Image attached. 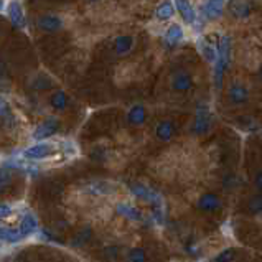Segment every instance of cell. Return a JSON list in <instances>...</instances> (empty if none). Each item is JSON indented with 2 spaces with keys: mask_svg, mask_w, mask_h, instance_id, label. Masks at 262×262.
<instances>
[{
  "mask_svg": "<svg viewBox=\"0 0 262 262\" xmlns=\"http://www.w3.org/2000/svg\"><path fill=\"white\" fill-rule=\"evenodd\" d=\"M246 209L251 215H262V195H256L247 200Z\"/></svg>",
  "mask_w": 262,
  "mask_h": 262,
  "instance_id": "obj_10",
  "label": "cell"
},
{
  "mask_svg": "<svg viewBox=\"0 0 262 262\" xmlns=\"http://www.w3.org/2000/svg\"><path fill=\"white\" fill-rule=\"evenodd\" d=\"M261 137H262V132H261Z\"/></svg>",
  "mask_w": 262,
  "mask_h": 262,
  "instance_id": "obj_16",
  "label": "cell"
},
{
  "mask_svg": "<svg viewBox=\"0 0 262 262\" xmlns=\"http://www.w3.org/2000/svg\"><path fill=\"white\" fill-rule=\"evenodd\" d=\"M236 256H238L236 249L228 247V249H224V251L220 252V254L216 256L215 262H234L236 261Z\"/></svg>",
  "mask_w": 262,
  "mask_h": 262,
  "instance_id": "obj_12",
  "label": "cell"
},
{
  "mask_svg": "<svg viewBox=\"0 0 262 262\" xmlns=\"http://www.w3.org/2000/svg\"><path fill=\"white\" fill-rule=\"evenodd\" d=\"M48 102H50V107L53 111H58V112H64V111H69L73 107V99L71 96L64 91H55L51 93V96L48 98Z\"/></svg>",
  "mask_w": 262,
  "mask_h": 262,
  "instance_id": "obj_6",
  "label": "cell"
},
{
  "mask_svg": "<svg viewBox=\"0 0 262 262\" xmlns=\"http://www.w3.org/2000/svg\"><path fill=\"white\" fill-rule=\"evenodd\" d=\"M38 25H40V28L43 30H56L61 25V21L56 19V17H43V19H40V21H38Z\"/></svg>",
  "mask_w": 262,
  "mask_h": 262,
  "instance_id": "obj_11",
  "label": "cell"
},
{
  "mask_svg": "<svg viewBox=\"0 0 262 262\" xmlns=\"http://www.w3.org/2000/svg\"><path fill=\"white\" fill-rule=\"evenodd\" d=\"M193 84H195V78L193 74L188 73V71H177L172 76L170 80V89L177 94H185L188 91L193 89Z\"/></svg>",
  "mask_w": 262,
  "mask_h": 262,
  "instance_id": "obj_2",
  "label": "cell"
},
{
  "mask_svg": "<svg viewBox=\"0 0 262 262\" xmlns=\"http://www.w3.org/2000/svg\"><path fill=\"white\" fill-rule=\"evenodd\" d=\"M257 78H259V80L262 81V64L259 66V69H257Z\"/></svg>",
  "mask_w": 262,
  "mask_h": 262,
  "instance_id": "obj_15",
  "label": "cell"
},
{
  "mask_svg": "<svg viewBox=\"0 0 262 262\" xmlns=\"http://www.w3.org/2000/svg\"><path fill=\"white\" fill-rule=\"evenodd\" d=\"M178 135V125L172 119H161L155 124L154 137L160 142H170Z\"/></svg>",
  "mask_w": 262,
  "mask_h": 262,
  "instance_id": "obj_3",
  "label": "cell"
},
{
  "mask_svg": "<svg viewBox=\"0 0 262 262\" xmlns=\"http://www.w3.org/2000/svg\"><path fill=\"white\" fill-rule=\"evenodd\" d=\"M249 89L242 82H233L228 87V101L233 106H244L249 101Z\"/></svg>",
  "mask_w": 262,
  "mask_h": 262,
  "instance_id": "obj_5",
  "label": "cell"
},
{
  "mask_svg": "<svg viewBox=\"0 0 262 262\" xmlns=\"http://www.w3.org/2000/svg\"><path fill=\"white\" fill-rule=\"evenodd\" d=\"M195 206L200 213H204V215H215V213H218L221 209V198L216 193L206 191V193L198 196Z\"/></svg>",
  "mask_w": 262,
  "mask_h": 262,
  "instance_id": "obj_1",
  "label": "cell"
},
{
  "mask_svg": "<svg viewBox=\"0 0 262 262\" xmlns=\"http://www.w3.org/2000/svg\"><path fill=\"white\" fill-rule=\"evenodd\" d=\"M135 46V38L132 35H121L112 40V45H111V51L117 56H124L130 53Z\"/></svg>",
  "mask_w": 262,
  "mask_h": 262,
  "instance_id": "obj_7",
  "label": "cell"
},
{
  "mask_svg": "<svg viewBox=\"0 0 262 262\" xmlns=\"http://www.w3.org/2000/svg\"><path fill=\"white\" fill-rule=\"evenodd\" d=\"M254 185H256L257 190L262 191V168L257 170L256 175H254Z\"/></svg>",
  "mask_w": 262,
  "mask_h": 262,
  "instance_id": "obj_14",
  "label": "cell"
},
{
  "mask_svg": "<svg viewBox=\"0 0 262 262\" xmlns=\"http://www.w3.org/2000/svg\"><path fill=\"white\" fill-rule=\"evenodd\" d=\"M211 117L209 116H204V114H198L195 116L193 119H191L190 125H188V132L191 135H196V137H200V135H204L209 132V129H211Z\"/></svg>",
  "mask_w": 262,
  "mask_h": 262,
  "instance_id": "obj_8",
  "label": "cell"
},
{
  "mask_svg": "<svg viewBox=\"0 0 262 262\" xmlns=\"http://www.w3.org/2000/svg\"><path fill=\"white\" fill-rule=\"evenodd\" d=\"M127 262H148L145 249L143 247H132L127 252Z\"/></svg>",
  "mask_w": 262,
  "mask_h": 262,
  "instance_id": "obj_9",
  "label": "cell"
},
{
  "mask_svg": "<svg viewBox=\"0 0 262 262\" xmlns=\"http://www.w3.org/2000/svg\"><path fill=\"white\" fill-rule=\"evenodd\" d=\"M148 117H150V112L143 104H134L125 112V122L130 127H141L148 121Z\"/></svg>",
  "mask_w": 262,
  "mask_h": 262,
  "instance_id": "obj_4",
  "label": "cell"
},
{
  "mask_svg": "<svg viewBox=\"0 0 262 262\" xmlns=\"http://www.w3.org/2000/svg\"><path fill=\"white\" fill-rule=\"evenodd\" d=\"M172 5L170 3H163L160 8H159V12H157V17L159 19H168V17H172Z\"/></svg>",
  "mask_w": 262,
  "mask_h": 262,
  "instance_id": "obj_13",
  "label": "cell"
}]
</instances>
